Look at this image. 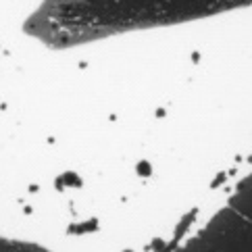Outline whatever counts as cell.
I'll return each mask as SVG.
<instances>
[{
  "label": "cell",
  "mask_w": 252,
  "mask_h": 252,
  "mask_svg": "<svg viewBox=\"0 0 252 252\" xmlns=\"http://www.w3.org/2000/svg\"><path fill=\"white\" fill-rule=\"evenodd\" d=\"M138 173H140V175H150V165H148V163H140Z\"/></svg>",
  "instance_id": "obj_1"
}]
</instances>
